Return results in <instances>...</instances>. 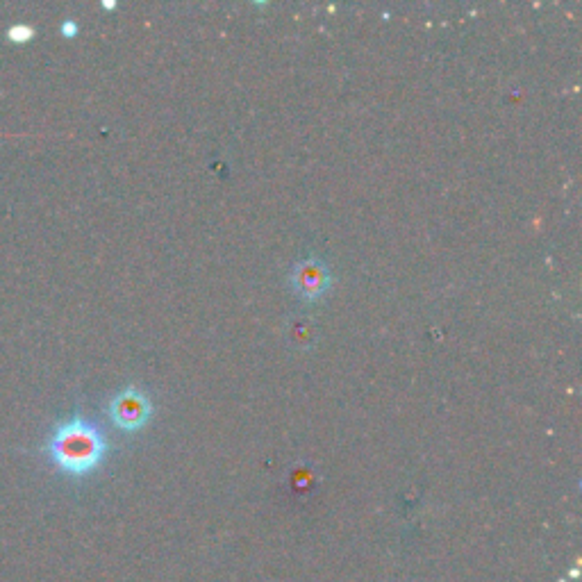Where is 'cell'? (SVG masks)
<instances>
[{"label": "cell", "instance_id": "277c9868", "mask_svg": "<svg viewBox=\"0 0 582 582\" xmlns=\"http://www.w3.org/2000/svg\"><path fill=\"white\" fill-rule=\"evenodd\" d=\"M32 37H35V28L28 26V23H14V26L7 30V39L16 41V44H26Z\"/></svg>", "mask_w": 582, "mask_h": 582}, {"label": "cell", "instance_id": "8992f818", "mask_svg": "<svg viewBox=\"0 0 582 582\" xmlns=\"http://www.w3.org/2000/svg\"><path fill=\"white\" fill-rule=\"evenodd\" d=\"M60 30H62V35H64V37H69V39H71V37H76V35H78V23H76V21H71V19H66V21L62 23V28H60Z\"/></svg>", "mask_w": 582, "mask_h": 582}, {"label": "cell", "instance_id": "6da1fadb", "mask_svg": "<svg viewBox=\"0 0 582 582\" xmlns=\"http://www.w3.org/2000/svg\"><path fill=\"white\" fill-rule=\"evenodd\" d=\"M105 451L107 442L103 432L82 417L60 423L48 442V453L57 469L78 478L101 467Z\"/></svg>", "mask_w": 582, "mask_h": 582}, {"label": "cell", "instance_id": "3957f363", "mask_svg": "<svg viewBox=\"0 0 582 582\" xmlns=\"http://www.w3.org/2000/svg\"><path fill=\"white\" fill-rule=\"evenodd\" d=\"M332 285V276L328 266L317 257H307V260L298 262L291 271V287L303 301H319L326 296V291Z\"/></svg>", "mask_w": 582, "mask_h": 582}, {"label": "cell", "instance_id": "5b68a950", "mask_svg": "<svg viewBox=\"0 0 582 582\" xmlns=\"http://www.w3.org/2000/svg\"><path fill=\"white\" fill-rule=\"evenodd\" d=\"M291 332H294V335H291V339H294V344L307 346V344H310V339H307V335L312 332V323L303 321L301 326H298V323H294V328H291Z\"/></svg>", "mask_w": 582, "mask_h": 582}, {"label": "cell", "instance_id": "52a82bcc", "mask_svg": "<svg viewBox=\"0 0 582 582\" xmlns=\"http://www.w3.org/2000/svg\"><path fill=\"white\" fill-rule=\"evenodd\" d=\"M103 7H107V10H112V7H116V3H112V0H105Z\"/></svg>", "mask_w": 582, "mask_h": 582}, {"label": "cell", "instance_id": "7a4b0ae2", "mask_svg": "<svg viewBox=\"0 0 582 582\" xmlns=\"http://www.w3.org/2000/svg\"><path fill=\"white\" fill-rule=\"evenodd\" d=\"M153 405L139 387H126L112 398L110 403V419L116 428L126 432L141 430L151 419Z\"/></svg>", "mask_w": 582, "mask_h": 582}]
</instances>
